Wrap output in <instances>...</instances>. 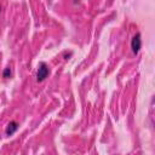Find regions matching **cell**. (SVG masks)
<instances>
[{
	"instance_id": "obj_1",
	"label": "cell",
	"mask_w": 155,
	"mask_h": 155,
	"mask_svg": "<svg viewBox=\"0 0 155 155\" xmlns=\"http://www.w3.org/2000/svg\"><path fill=\"white\" fill-rule=\"evenodd\" d=\"M50 74V69L48 65L45 62H40L39 67H38V71H36V80L38 81H44Z\"/></svg>"
},
{
	"instance_id": "obj_2",
	"label": "cell",
	"mask_w": 155,
	"mask_h": 155,
	"mask_svg": "<svg viewBox=\"0 0 155 155\" xmlns=\"http://www.w3.org/2000/svg\"><path fill=\"white\" fill-rule=\"evenodd\" d=\"M140 47H142V39H140V34L137 33L132 40H131V48H132V52L134 54H138V52L140 51Z\"/></svg>"
},
{
	"instance_id": "obj_3",
	"label": "cell",
	"mask_w": 155,
	"mask_h": 155,
	"mask_svg": "<svg viewBox=\"0 0 155 155\" xmlns=\"http://www.w3.org/2000/svg\"><path fill=\"white\" fill-rule=\"evenodd\" d=\"M18 130V124L16 122V121H10V124L6 126V128H5V133L7 134V136H11V134H13L16 131Z\"/></svg>"
},
{
	"instance_id": "obj_4",
	"label": "cell",
	"mask_w": 155,
	"mask_h": 155,
	"mask_svg": "<svg viewBox=\"0 0 155 155\" xmlns=\"http://www.w3.org/2000/svg\"><path fill=\"white\" fill-rule=\"evenodd\" d=\"M11 75H12V70H11V68H10V67L5 68L4 71H2V78L8 79V78H11Z\"/></svg>"
},
{
	"instance_id": "obj_5",
	"label": "cell",
	"mask_w": 155,
	"mask_h": 155,
	"mask_svg": "<svg viewBox=\"0 0 155 155\" xmlns=\"http://www.w3.org/2000/svg\"><path fill=\"white\" fill-rule=\"evenodd\" d=\"M71 54H73L71 52H69V53H64V58H65V59H68V58H69Z\"/></svg>"
},
{
	"instance_id": "obj_6",
	"label": "cell",
	"mask_w": 155,
	"mask_h": 155,
	"mask_svg": "<svg viewBox=\"0 0 155 155\" xmlns=\"http://www.w3.org/2000/svg\"><path fill=\"white\" fill-rule=\"evenodd\" d=\"M0 11H1V5H0Z\"/></svg>"
}]
</instances>
